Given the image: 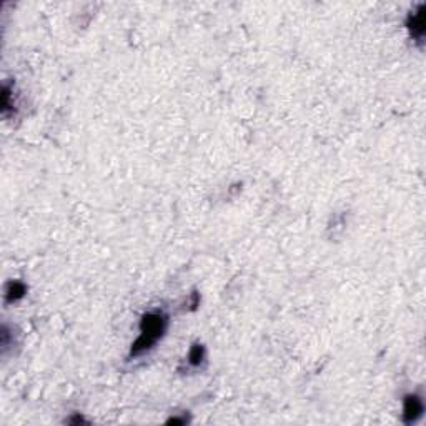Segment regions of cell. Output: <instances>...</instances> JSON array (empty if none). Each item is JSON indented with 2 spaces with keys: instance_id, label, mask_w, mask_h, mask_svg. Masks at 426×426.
Instances as JSON below:
<instances>
[{
  "instance_id": "3",
  "label": "cell",
  "mask_w": 426,
  "mask_h": 426,
  "mask_svg": "<svg viewBox=\"0 0 426 426\" xmlns=\"http://www.w3.org/2000/svg\"><path fill=\"white\" fill-rule=\"evenodd\" d=\"M25 293V286L22 283H10L9 288H7V300L9 302H13V300H18L22 298Z\"/></svg>"
},
{
  "instance_id": "2",
  "label": "cell",
  "mask_w": 426,
  "mask_h": 426,
  "mask_svg": "<svg viewBox=\"0 0 426 426\" xmlns=\"http://www.w3.org/2000/svg\"><path fill=\"white\" fill-rule=\"evenodd\" d=\"M423 411V404H421V399L418 396H408L404 401V421L406 423H411L415 421L416 418H419Z\"/></svg>"
},
{
  "instance_id": "4",
  "label": "cell",
  "mask_w": 426,
  "mask_h": 426,
  "mask_svg": "<svg viewBox=\"0 0 426 426\" xmlns=\"http://www.w3.org/2000/svg\"><path fill=\"white\" fill-rule=\"evenodd\" d=\"M202 358H203V348L202 346H193L191 351H190V361L193 365H198L200 361H202Z\"/></svg>"
},
{
  "instance_id": "1",
  "label": "cell",
  "mask_w": 426,
  "mask_h": 426,
  "mask_svg": "<svg viewBox=\"0 0 426 426\" xmlns=\"http://www.w3.org/2000/svg\"><path fill=\"white\" fill-rule=\"evenodd\" d=\"M165 330V318L162 315H146L142 322V335L132 348V355H140L162 336Z\"/></svg>"
}]
</instances>
